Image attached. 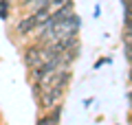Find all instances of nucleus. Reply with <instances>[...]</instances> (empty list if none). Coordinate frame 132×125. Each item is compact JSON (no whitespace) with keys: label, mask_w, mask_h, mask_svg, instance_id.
<instances>
[{"label":"nucleus","mask_w":132,"mask_h":125,"mask_svg":"<svg viewBox=\"0 0 132 125\" xmlns=\"http://www.w3.org/2000/svg\"><path fill=\"white\" fill-rule=\"evenodd\" d=\"M93 105V99H84V108H90Z\"/></svg>","instance_id":"obj_17"},{"label":"nucleus","mask_w":132,"mask_h":125,"mask_svg":"<svg viewBox=\"0 0 132 125\" xmlns=\"http://www.w3.org/2000/svg\"><path fill=\"white\" fill-rule=\"evenodd\" d=\"M57 57H62V55L53 46H48V44H40V42H31V44H27V46L22 48V61H24L27 73L44 68L48 61L57 59Z\"/></svg>","instance_id":"obj_3"},{"label":"nucleus","mask_w":132,"mask_h":125,"mask_svg":"<svg viewBox=\"0 0 132 125\" xmlns=\"http://www.w3.org/2000/svg\"><path fill=\"white\" fill-rule=\"evenodd\" d=\"M73 13H75V2H73V0H66L62 7H57V9L51 11V22L64 20V18H68V15H73Z\"/></svg>","instance_id":"obj_6"},{"label":"nucleus","mask_w":132,"mask_h":125,"mask_svg":"<svg viewBox=\"0 0 132 125\" xmlns=\"http://www.w3.org/2000/svg\"><path fill=\"white\" fill-rule=\"evenodd\" d=\"M108 64H112V57H99V59L97 61H95V66H93V70H99V68H101V66H108Z\"/></svg>","instance_id":"obj_12"},{"label":"nucleus","mask_w":132,"mask_h":125,"mask_svg":"<svg viewBox=\"0 0 132 125\" xmlns=\"http://www.w3.org/2000/svg\"><path fill=\"white\" fill-rule=\"evenodd\" d=\"M44 7H51V0H33L24 11H31L33 13V11H40V9H44Z\"/></svg>","instance_id":"obj_7"},{"label":"nucleus","mask_w":132,"mask_h":125,"mask_svg":"<svg viewBox=\"0 0 132 125\" xmlns=\"http://www.w3.org/2000/svg\"><path fill=\"white\" fill-rule=\"evenodd\" d=\"M128 114H132V86L128 90Z\"/></svg>","instance_id":"obj_13"},{"label":"nucleus","mask_w":132,"mask_h":125,"mask_svg":"<svg viewBox=\"0 0 132 125\" xmlns=\"http://www.w3.org/2000/svg\"><path fill=\"white\" fill-rule=\"evenodd\" d=\"M13 33L18 37H31L33 33H38V18H35V13L27 11L22 18H18V22L13 24Z\"/></svg>","instance_id":"obj_4"},{"label":"nucleus","mask_w":132,"mask_h":125,"mask_svg":"<svg viewBox=\"0 0 132 125\" xmlns=\"http://www.w3.org/2000/svg\"><path fill=\"white\" fill-rule=\"evenodd\" d=\"M93 15H95V18H99V15H101V7H99V5H95V11H93Z\"/></svg>","instance_id":"obj_16"},{"label":"nucleus","mask_w":132,"mask_h":125,"mask_svg":"<svg viewBox=\"0 0 132 125\" xmlns=\"http://www.w3.org/2000/svg\"><path fill=\"white\" fill-rule=\"evenodd\" d=\"M62 103L60 105H55L53 110L48 112H42V114L38 116V121H35V125H60V119H62Z\"/></svg>","instance_id":"obj_5"},{"label":"nucleus","mask_w":132,"mask_h":125,"mask_svg":"<svg viewBox=\"0 0 132 125\" xmlns=\"http://www.w3.org/2000/svg\"><path fill=\"white\" fill-rule=\"evenodd\" d=\"M126 79H128V86H132V66H128V75H126Z\"/></svg>","instance_id":"obj_15"},{"label":"nucleus","mask_w":132,"mask_h":125,"mask_svg":"<svg viewBox=\"0 0 132 125\" xmlns=\"http://www.w3.org/2000/svg\"><path fill=\"white\" fill-rule=\"evenodd\" d=\"M0 125H2V119H0Z\"/></svg>","instance_id":"obj_18"},{"label":"nucleus","mask_w":132,"mask_h":125,"mask_svg":"<svg viewBox=\"0 0 132 125\" xmlns=\"http://www.w3.org/2000/svg\"><path fill=\"white\" fill-rule=\"evenodd\" d=\"M123 42V57H126L128 66H132V40H121Z\"/></svg>","instance_id":"obj_10"},{"label":"nucleus","mask_w":132,"mask_h":125,"mask_svg":"<svg viewBox=\"0 0 132 125\" xmlns=\"http://www.w3.org/2000/svg\"><path fill=\"white\" fill-rule=\"evenodd\" d=\"M71 79H73L71 66H62V68H57L55 73H48V75H44L40 81L31 83L33 97H35V101H38L40 110L48 112L55 105H60V103L64 101L66 92H68Z\"/></svg>","instance_id":"obj_1"},{"label":"nucleus","mask_w":132,"mask_h":125,"mask_svg":"<svg viewBox=\"0 0 132 125\" xmlns=\"http://www.w3.org/2000/svg\"><path fill=\"white\" fill-rule=\"evenodd\" d=\"M121 40H132V18L123 20V29H121Z\"/></svg>","instance_id":"obj_9"},{"label":"nucleus","mask_w":132,"mask_h":125,"mask_svg":"<svg viewBox=\"0 0 132 125\" xmlns=\"http://www.w3.org/2000/svg\"><path fill=\"white\" fill-rule=\"evenodd\" d=\"M121 7H123V20L132 18V0H121Z\"/></svg>","instance_id":"obj_11"},{"label":"nucleus","mask_w":132,"mask_h":125,"mask_svg":"<svg viewBox=\"0 0 132 125\" xmlns=\"http://www.w3.org/2000/svg\"><path fill=\"white\" fill-rule=\"evenodd\" d=\"M79 29H81V18L77 13H73V15H68V18H64V20H55V22H48L46 26H42L35 33L33 42L53 46V44L66 40V37L79 35Z\"/></svg>","instance_id":"obj_2"},{"label":"nucleus","mask_w":132,"mask_h":125,"mask_svg":"<svg viewBox=\"0 0 132 125\" xmlns=\"http://www.w3.org/2000/svg\"><path fill=\"white\" fill-rule=\"evenodd\" d=\"M66 0H51V9H57V7H62Z\"/></svg>","instance_id":"obj_14"},{"label":"nucleus","mask_w":132,"mask_h":125,"mask_svg":"<svg viewBox=\"0 0 132 125\" xmlns=\"http://www.w3.org/2000/svg\"><path fill=\"white\" fill-rule=\"evenodd\" d=\"M11 13V0H0V20H9Z\"/></svg>","instance_id":"obj_8"}]
</instances>
